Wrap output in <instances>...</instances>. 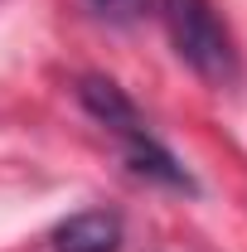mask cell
<instances>
[{
    "mask_svg": "<svg viewBox=\"0 0 247 252\" xmlns=\"http://www.w3.org/2000/svg\"><path fill=\"white\" fill-rule=\"evenodd\" d=\"M165 30L175 54L209 83H233L238 78V49L233 34L218 20L209 0H165Z\"/></svg>",
    "mask_w": 247,
    "mask_h": 252,
    "instance_id": "1",
    "label": "cell"
},
{
    "mask_svg": "<svg viewBox=\"0 0 247 252\" xmlns=\"http://www.w3.org/2000/svg\"><path fill=\"white\" fill-rule=\"evenodd\" d=\"M78 102H83V107H88V112H93V117L107 126L117 141L136 136V131H146L141 112H136V102H131L112 78H102V73H88V78L78 83Z\"/></svg>",
    "mask_w": 247,
    "mask_h": 252,
    "instance_id": "2",
    "label": "cell"
},
{
    "mask_svg": "<svg viewBox=\"0 0 247 252\" xmlns=\"http://www.w3.org/2000/svg\"><path fill=\"white\" fill-rule=\"evenodd\" d=\"M54 248L59 252H117L122 248V219L107 209L73 214L68 223L54 228Z\"/></svg>",
    "mask_w": 247,
    "mask_h": 252,
    "instance_id": "3",
    "label": "cell"
},
{
    "mask_svg": "<svg viewBox=\"0 0 247 252\" xmlns=\"http://www.w3.org/2000/svg\"><path fill=\"white\" fill-rule=\"evenodd\" d=\"M122 146H126V160H131V170H136V175L160 180V185H170V189H194V180L185 175V165L170 156V151L155 141L151 131H136V136H126Z\"/></svg>",
    "mask_w": 247,
    "mask_h": 252,
    "instance_id": "4",
    "label": "cell"
},
{
    "mask_svg": "<svg viewBox=\"0 0 247 252\" xmlns=\"http://www.w3.org/2000/svg\"><path fill=\"white\" fill-rule=\"evenodd\" d=\"M146 5H151V0H93V10L107 15V20H136Z\"/></svg>",
    "mask_w": 247,
    "mask_h": 252,
    "instance_id": "5",
    "label": "cell"
}]
</instances>
